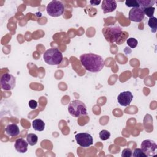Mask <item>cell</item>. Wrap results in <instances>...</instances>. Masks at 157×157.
<instances>
[{"label":"cell","mask_w":157,"mask_h":157,"mask_svg":"<svg viewBox=\"0 0 157 157\" xmlns=\"http://www.w3.org/2000/svg\"><path fill=\"white\" fill-rule=\"evenodd\" d=\"M28 142H26L24 139L23 138H19L15 140L14 147L15 150L21 153H24L26 152L28 150Z\"/></svg>","instance_id":"cell-12"},{"label":"cell","mask_w":157,"mask_h":157,"mask_svg":"<svg viewBox=\"0 0 157 157\" xmlns=\"http://www.w3.org/2000/svg\"><path fill=\"white\" fill-rule=\"evenodd\" d=\"M28 105H29V107H30L31 109H36L37 107V102L36 101L32 99V100H30V101H29Z\"/></svg>","instance_id":"cell-24"},{"label":"cell","mask_w":157,"mask_h":157,"mask_svg":"<svg viewBox=\"0 0 157 157\" xmlns=\"http://www.w3.org/2000/svg\"><path fill=\"white\" fill-rule=\"evenodd\" d=\"M126 42H127V44L131 48H134L137 47V44H138V42L137 40V39H136L134 37H130V38H128L126 40Z\"/></svg>","instance_id":"cell-19"},{"label":"cell","mask_w":157,"mask_h":157,"mask_svg":"<svg viewBox=\"0 0 157 157\" xmlns=\"http://www.w3.org/2000/svg\"><path fill=\"white\" fill-rule=\"evenodd\" d=\"M141 149L147 156H154L156 154L157 145L151 139L144 140L141 143Z\"/></svg>","instance_id":"cell-7"},{"label":"cell","mask_w":157,"mask_h":157,"mask_svg":"<svg viewBox=\"0 0 157 157\" xmlns=\"http://www.w3.org/2000/svg\"><path fill=\"white\" fill-rule=\"evenodd\" d=\"M110 137V133L109 131L105 129L102 130L99 132V137L102 140H106Z\"/></svg>","instance_id":"cell-20"},{"label":"cell","mask_w":157,"mask_h":157,"mask_svg":"<svg viewBox=\"0 0 157 157\" xmlns=\"http://www.w3.org/2000/svg\"><path fill=\"white\" fill-rule=\"evenodd\" d=\"M102 32L108 42L110 44L115 42L118 45L123 44L129 36L127 32L122 31L121 27L117 25L105 26L102 29Z\"/></svg>","instance_id":"cell-2"},{"label":"cell","mask_w":157,"mask_h":157,"mask_svg":"<svg viewBox=\"0 0 157 157\" xmlns=\"http://www.w3.org/2000/svg\"><path fill=\"white\" fill-rule=\"evenodd\" d=\"M144 17V12L140 7L132 8L129 12V19L134 22L142 21Z\"/></svg>","instance_id":"cell-9"},{"label":"cell","mask_w":157,"mask_h":157,"mask_svg":"<svg viewBox=\"0 0 157 157\" xmlns=\"http://www.w3.org/2000/svg\"><path fill=\"white\" fill-rule=\"evenodd\" d=\"M125 4L129 7H139V4L137 0H127L125 1Z\"/></svg>","instance_id":"cell-22"},{"label":"cell","mask_w":157,"mask_h":157,"mask_svg":"<svg viewBox=\"0 0 157 157\" xmlns=\"http://www.w3.org/2000/svg\"><path fill=\"white\" fill-rule=\"evenodd\" d=\"M142 10H143L145 15H146L149 18H151V17H153L155 8L154 7H148Z\"/></svg>","instance_id":"cell-18"},{"label":"cell","mask_w":157,"mask_h":157,"mask_svg":"<svg viewBox=\"0 0 157 157\" xmlns=\"http://www.w3.org/2000/svg\"><path fill=\"white\" fill-rule=\"evenodd\" d=\"M26 140L30 145L33 146L37 144L38 140V137L35 134L29 133L26 136Z\"/></svg>","instance_id":"cell-17"},{"label":"cell","mask_w":157,"mask_h":157,"mask_svg":"<svg viewBox=\"0 0 157 157\" xmlns=\"http://www.w3.org/2000/svg\"><path fill=\"white\" fill-rule=\"evenodd\" d=\"M77 143L82 147H88L93 143V137L88 133L80 132L75 134Z\"/></svg>","instance_id":"cell-8"},{"label":"cell","mask_w":157,"mask_h":157,"mask_svg":"<svg viewBox=\"0 0 157 157\" xmlns=\"http://www.w3.org/2000/svg\"><path fill=\"white\" fill-rule=\"evenodd\" d=\"M1 86L2 90L9 91L15 86L16 78L15 77L9 73H5L2 75L0 80Z\"/></svg>","instance_id":"cell-6"},{"label":"cell","mask_w":157,"mask_h":157,"mask_svg":"<svg viewBox=\"0 0 157 157\" xmlns=\"http://www.w3.org/2000/svg\"><path fill=\"white\" fill-rule=\"evenodd\" d=\"M90 4H91L92 6H97V5H98V4H100L101 1H100V0H99V1L93 0V1H90Z\"/></svg>","instance_id":"cell-25"},{"label":"cell","mask_w":157,"mask_h":157,"mask_svg":"<svg viewBox=\"0 0 157 157\" xmlns=\"http://www.w3.org/2000/svg\"><path fill=\"white\" fill-rule=\"evenodd\" d=\"M65 10V7L63 2L60 1L53 0L50 2L47 7V13L52 17H58L63 15Z\"/></svg>","instance_id":"cell-5"},{"label":"cell","mask_w":157,"mask_h":157,"mask_svg":"<svg viewBox=\"0 0 157 157\" xmlns=\"http://www.w3.org/2000/svg\"><path fill=\"white\" fill-rule=\"evenodd\" d=\"M68 112L71 116L77 118L87 115V109L85 104L78 99L72 101L69 103Z\"/></svg>","instance_id":"cell-4"},{"label":"cell","mask_w":157,"mask_h":157,"mask_svg":"<svg viewBox=\"0 0 157 157\" xmlns=\"http://www.w3.org/2000/svg\"><path fill=\"white\" fill-rule=\"evenodd\" d=\"M132 151L129 148H124V150H123L122 153H121V156L123 157H131L132 156Z\"/></svg>","instance_id":"cell-23"},{"label":"cell","mask_w":157,"mask_h":157,"mask_svg":"<svg viewBox=\"0 0 157 157\" xmlns=\"http://www.w3.org/2000/svg\"><path fill=\"white\" fill-rule=\"evenodd\" d=\"M44 61L48 65H58L63 61V54L56 48L47 50L43 55Z\"/></svg>","instance_id":"cell-3"},{"label":"cell","mask_w":157,"mask_h":157,"mask_svg":"<svg viewBox=\"0 0 157 157\" xmlns=\"http://www.w3.org/2000/svg\"><path fill=\"white\" fill-rule=\"evenodd\" d=\"M137 2L139 4V7L144 9L148 7H153V6L156 2V1L155 0H137Z\"/></svg>","instance_id":"cell-15"},{"label":"cell","mask_w":157,"mask_h":157,"mask_svg":"<svg viewBox=\"0 0 157 157\" xmlns=\"http://www.w3.org/2000/svg\"><path fill=\"white\" fill-rule=\"evenodd\" d=\"M132 155L134 157H147V155L144 153L142 150L139 148L134 149L133 151V154Z\"/></svg>","instance_id":"cell-21"},{"label":"cell","mask_w":157,"mask_h":157,"mask_svg":"<svg viewBox=\"0 0 157 157\" xmlns=\"http://www.w3.org/2000/svg\"><path fill=\"white\" fill-rule=\"evenodd\" d=\"M148 25L151 29L152 33H156L157 29V18L155 17L150 18L148 21Z\"/></svg>","instance_id":"cell-16"},{"label":"cell","mask_w":157,"mask_h":157,"mask_svg":"<svg viewBox=\"0 0 157 157\" xmlns=\"http://www.w3.org/2000/svg\"><path fill=\"white\" fill-rule=\"evenodd\" d=\"M101 7L104 13L113 12L117 8V2L115 0H104Z\"/></svg>","instance_id":"cell-11"},{"label":"cell","mask_w":157,"mask_h":157,"mask_svg":"<svg viewBox=\"0 0 157 157\" xmlns=\"http://www.w3.org/2000/svg\"><path fill=\"white\" fill-rule=\"evenodd\" d=\"M82 66L90 72H98L104 66V60L100 55L89 53H84L80 56Z\"/></svg>","instance_id":"cell-1"},{"label":"cell","mask_w":157,"mask_h":157,"mask_svg":"<svg viewBox=\"0 0 157 157\" xmlns=\"http://www.w3.org/2000/svg\"><path fill=\"white\" fill-rule=\"evenodd\" d=\"M33 128L37 131H42L45 128V123L41 119H35L32 123Z\"/></svg>","instance_id":"cell-14"},{"label":"cell","mask_w":157,"mask_h":157,"mask_svg":"<svg viewBox=\"0 0 157 157\" xmlns=\"http://www.w3.org/2000/svg\"><path fill=\"white\" fill-rule=\"evenodd\" d=\"M7 135L10 137H15L17 136L20 133V129L17 124L15 123H12L8 124L6 129H5Z\"/></svg>","instance_id":"cell-13"},{"label":"cell","mask_w":157,"mask_h":157,"mask_svg":"<svg viewBox=\"0 0 157 157\" xmlns=\"http://www.w3.org/2000/svg\"><path fill=\"white\" fill-rule=\"evenodd\" d=\"M132 99L133 95L131 92L129 91L120 93L117 97L118 102L120 104V105L124 107L129 106L132 101Z\"/></svg>","instance_id":"cell-10"}]
</instances>
